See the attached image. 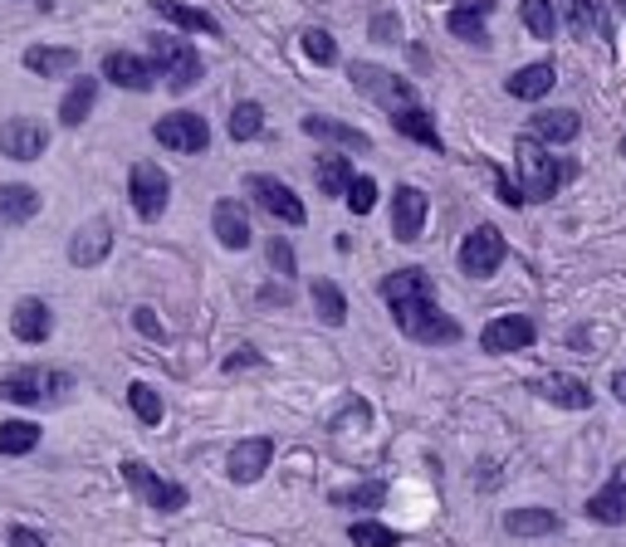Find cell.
Segmentation results:
<instances>
[{
    "label": "cell",
    "instance_id": "obj_13",
    "mask_svg": "<svg viewBox=\"0 0 626 547\" xmlns=\"http://www.w3.org/2000/svg\"><path fill=\"white\" fill-rule=\"evenodd\" d=\"M108 254H113V225H108V215H93V220H84L74 230V240H68V264H74V269H98Z\"/></svg>",
    "mask_w": 626,
    "mask_h": 547
},
{
    "label": "cell",
    "instance_id": "obj_18",
    "mask_svg": "<svg viewBox=\"0 0 626 547\" xmlns=\"http://www.w3.org/2000/svg\"><path fill=\"white\" fill-rule=\"evenodd\" d=\"M10 332H15V342H25V347L49 342V332H54V313H49V303L45 298H20L15 313H10Z\"/></svg>",
    "mask_w": 626,
    "mask_h": 547
},
{
    "label": "cell",
    "instance_id": "obj_3",
    "mask_svg": "<svg viewBox=\"0 0 626 547\" xmlns=\"http://www.w3.org/2000/svg\"><path fill=\"white\" fill-rule=\"evenodd\" d=\"M68 386H74V377L59 367H15L0 377V400H10V406H59Z\"/></svg>",
    "mask_w": 626,
    "mask_h": 547
},
{
    "label": "cell",
    "instance_id": "obj_29",
    "mask_svg": "<svg viewBox=\"0 0 626 547\" xmlns=\"http://www.w3.org/2000/svg\"><path fill=\"white\" fill-rule=\"evenodd\" d=\"M152 10H156L162 20H172L176 29H191V35H221V25H215L205 10L181 5V0H152Z\"/></svg>",
    "mask_w": 626,
    "mask_h": 547
},
{
    "label": "cell",
    "instance_id": "obj_46",
    "mask_svg": "<svg viewBox=\"0 0 626 547\" xmlns=\"http://www.w3.org/2000/svg\"><path fill=\"white\" fill-rule=\"evenodd\" d=\"M494 186H499V201H504V205H524V191H518L504 171H494Z\"/></svg>",
    "mask_w": 626,
    "mask_h": 547
},
{
    "label": "cell",
    "instance_id": "obj_45",
    "mask_svg": "<svg viewBox=\"0 0 626 547\" xmlns=\"http://www.w3.org/2000/svg\"><path fill=\"white\" fill-rule=\"evenodd\" d=\"M5 543H10V547H49V543H45V533H35V527H25V523L10 527Z\"/></svg>",
    "mask_w": 626,
    "mask_h": 547
},
{
    "label": "cell",
    "instance_id": "obj_25",
    "mask_svg": "<svg viewBox=\"0 0 626 547\" xmlns=\"http://www.w3.org/2000/svg\"><path fill=\"white\" fill-rule=\"evenodd\" d=\"M558 84V68L548 64H524V68H514V74L504 78V88H509V98H524V103H534V98H543L548 88Z\"/></svg>",
    "mask_w": 626,
    "mask_h": 547
},
{
    "label": "cell",
    "instance_id": "obj_49",
    "mask_svg": "<svg viewBox=\"0 0 626 547\" xmlns=\"http://www.w3.org/2000/svg\"><path fill=\"white\" fill-rule=\"evenodd\" d=\"M612 396L626 406V371H616V377H612Z\"/></svg>",
    "mask_w": 626,
    "mask_h": 547
},
{
    "label": "cell",
    "instance_id": "obj_8",
    "mask_svg": "<svg viewBox=\"0 0 626 547\" xmlns=\"http://www.w3.org/2000/svg\"><path fill=\"white\" fill-rule=\"evenodd\" d=\"M504 254H509L504 234H499L494 225H475V230L460 240V274H465V279H489V274H499Z\"/></svg>",
    "mask_w": 626,
    "mask_h": 547
},
{
    "label": "cell",
    "instance_id": "obj_36",
    "mask_svg": "<svg viewBox=\"0 0 626 547\" xmlns=\"http://www.w3.org/2000/svg\"><path fill=\"white\" fill-rule=\"evenodd\" d=\"M352 547H401V533L387 523H377V518H358V523L348 527Z\"/></svg>",
    "mask_w": 626,
    "mask_h": 547
},
{
    "label": "cell",
    "instance_id": "obj_6",
    "mask_svg": "<svg viewBox=\"0 0 626 547\" xmlns=\"http://www.w3.org/2000/svg\"><path fill=\"white\" fill-rule=\"evenodd\" d=\"M348 78H352V88H358V93H367L372 103H381L387 113H401V107L416 103V88H411L401 74H391V68H377V64H352V68H348Z\"/></svg>",
    "mask_w": 626,
    "mask_h": 547
},
{
    "label": "cell",
    "instance_id": "obj_4",
    "mask_svg": "<svg viewBox=\"0 0 626 547\" xmlns=\"http://www.w3.org/2000/svg\"><path fill=\"white\" fill-rule=\"evenodd\" d=\"M152 68H156V78H166L172 93H186V88L201 84V54H196V44H186V39H176V35L152 39Z\"/></svg>",
    "mask_w": 626,
    "mask_h": 547
},
{
    "label": "cell",
    "instance_id": "obj_11",
    "mask_svg": "<svg viewBox=\"0 0 626 547\" xmlns=\"http://www.w3.org/2000/svg\"><path fill=\"white\" fill-rule=\"evenodd\" d=\"M152 137H156V147H166V152H205V147H211V127H205L201 113H166V117H156Z\"/></svg>",
    "mask_w": 626,
    "mask_h": 547
},
{
    "label": "cell",
    "instance_id": "obj_5",
    "mask_svg": "<svg viewBox=\"0 0 626 547\" xmlns=\"http://www.w3.org/2000/svg\"><path fill=\"white\" fill-rule=\"evenodd\" d=\"M117 469H123L127 488L142 498V508H156V513H181L186 508V488L172 484V479H162L156 469H147L142 459H123Z\"/></svg>",
    "mask_w": 626,
    "mask_h": 547
},
{
    "label": "cell",
    "instance_id": "obj_10",
    "mask_svg": "<svg viewBox=\"0 0 626 547\" xmlns=\"http://www.w3.org/2000/svg\"><path fill=\"white\" fill-rule=\"evenodd\" d=\"M0 152H5L10 162H39V156L49 152V127L25 113L5 117V123H0Z\"/></svg>",
    "mask_w": 626,
    "mask_h": 547
},
{
    "label": "cell",
    "instance_id": "obj_23",
    "mask_svg": "<svg viewBox=\"0 0 626 547\" xmlns=\"http://www.w3.org/2000/svg\"><path fill=\"white\" fill-rule=\"evenodd\" d=\"M299 127H303L309 137H323V142L348 147V152H372V137H367V132H358V127L338 123V117H328V113H309Z\"/></svg>",
    "mask_w": 626,
    "mask_h": 547
},
{
    "label": "cell",
    "instance_id": "obj_16",
    "mask_svg": "<svg viewBox=\"0 0 626 547\" xmlns=\"http://www.w3.org/2000/svg\"><path fill=\"white\" fill-rule=\"evenodd\" d=\"M103 78L117 88H127V93H147V88L156 84V68L152 59L142 54H127V49H108L103 54Z\"/></svg>",
    "mask_w": 626,
    "mask_h": 547
},
{
    "label": "cell",
    "instance_id": "obj_14",
    "mask_svg": "<svg viewBox=\"0 0 626 547\" xmlns=\"http://www.w3.org/2000/svg\"><path fill=\"white\" fill-rule=\"evenodd\" d=\"M426 215H430L426 191H416V186H397V191H391V234H397L401 244H416L421 240V230H426Z\"/></svg>",
    "mask_w": 626,
    "mask_h": 547
},
{
    "label": "cell",
    "instance_id": "obj_47",
    "mask_svg": "<svg viewBox=\"0 0 626 547\" xmlns=\"http://www.w3.org/2000/svg\"><path fill=\"white\" fill-rule=\"evenodd\" d=\"M235 367H260V352H254V347H240L235 357H225V371H235Z\"/></svg>",
    "mask_w": 626,
    "mask_h": 547
},
{
    "label": "cell",
    "instance_id": "obj_43",
    "mask_svg": "<svg viewBox=\"0 0 626 547\" xmlns=\"http://www.w3.org/2000/svg\"><path fill=\"white\" fill-rule=\"evenodd\" d=\"M567 25H573V35H587L592 29V0H567Z\"/></svg>",
    "mask_w": 626,
    "mask_h": 547
},
{
    "label": "cell",
    "instance_id": "obj_28",
    "mask_svg": "<svg viewBox=\"0 0 626 547\" xmlns=\"http://www.w3.org/2000/svg\"><path fill=\"white\" fill-rule=\"evenodd\" d=\"M391 127H397L401 137H411V142L430 147V152H446V142H440L436 123H430V113H426L421 103H411V107H401V113H391Z\"/></svg>",
    "mask_w": 626,
    "mask_h": 547
},
{
    "label": "cell",
    "instance_id": "obj_50",
    "mask_svg": "<svg viewBox=\"0 0 626 547\" xmlns=\"http://www.w3.org/2000/svg\"><path fill=\"white\" fill-rule=\"evenodd\" d=\"M622 156H626V137H622Z\"/></svg>",
    "mask_w": 626,
    "mask_h": 547
},
{
    "label": "cell",
    "instance_id": "obj_39",
    "mask_svg": "<svg viewBox=\"0 0 626 547\" xmlns=\"http://www.w3.org/2000/svg\"><path fill=\"white\" fill-rule=\"evenodd\" d=\"M299 49H303V59H309V64H318V68H328V64H338V44H333V35L328 29H303L299 35Z\"/></svg>",
    "mask_w": 626,
    "mask_h": 547
},
{
    "label": "cell",
    "instance_id": "obj_31",
    "mask_svg": "<svg viewBox=\"0 0 626 547\" xmlns=\"http://www.w3.org/2000/svg\"><path fill=\"white\" fill-rule=\"evenodd\" d=\"M504 527L514 537H543V533H558V513L553 508H509Z\"/></svg>",
    "mask_w": 626,
    "mask_h": 547
},
{
    "label": "cell",
    "instance_id": "obj_21",
    "mask_svg": "<svg viewBox=\"0 0 626 547\" xmlns=\"http://www.w3.org/2000/svg\"><path fill=\"white\" fill-rule=\"evenodd\" d=\"M577 132H583V117H577L573 107H548V113L528 117V137L543 147H563V142H573Z\"/></svg>",
    "mask_w": 626,
    "mask_h": 547
},
{
    "label": "cell",
    "instance_id": "obj_32",
    "mask_svg": "<svg viewBox=\"0 0 626 547\" xmlns=\"http://www.w3.org/2000/svg\"><path fill=\"white\" fill-rule=\"evenodd\" d=\"M309 298H313V313H318L328 328H342V322H348V298H342V289L333 279H313Z\"/></svg>",
    "mask_w": 626,
    "mask_h": 547
},
{
    "label": "cell",
    "instance_id": "obj_42",
    "mask_svg": "<svg viewBox=\"0 0 626 547\" xmlns=\"http://www.w3.org/2000/svg\"><path fill=\"white\" fill-rule=\"evenodd\" d=\"M270 269L279 274V279H289V274H293V250H289L284 234H274V240H270Z\"/></svg>",
    "mask_w": 626,
    "mask_h": 547
},
{
    "label": "cell",
    "instance_id": "obj_9",
    "mask_svg": "<svg viewBox=\"0 0 626 547\" xmlns=\"http://www.w3.org/2000/svg\"><path fill=\"white\" fill-rule=\"evenodd\" d=\"M245 195H250L254 205H260L270 220H279V225H303L309 220V211H303V201L289 191L284 181H274V176H264V171H254L250 181H245Z\"/></svg>",
    "mask_w": 626,
    "mask_h": 547
},
{
    "label": "cell",
    "instance_id": "obj_27",
    "mask_svg": "<svg viewBox=\"0 0 626 547\" xmlns=\"http://www.w3.org/2000/svg\"><path fill=\"white\" fill-rule=\"evenodd\" d=\"M313 186H318V195H328V201L348 195V186H352V156H338V152L318 156V162H313Z\"/></svg>",
    "mask_w": 626,
    "mask_h": 547
},
{
    "label": "cell",
    "instance_id": "obj_33",
    "mask_svg": "<svg viewBox=\"0 0 626 547\" xmlns=\"http://www.w3.org/2000/svg\"><path fill=\"white\" fill-rule=\"evenodd\" d=\"M35 445H39V425H35V420H5V425H0V455H5V459L29 455Z\"/></svg>",
    "mask_w": 626,
    "mask_h": 547
},
{
    "label": "cell",
    "instance_id": "obj_40",
    "mask_svg": "<svg viewBox=\"0 0 626 547\" xmlns=\"http://www.w3.org/2000/svg\"><path fill=\"white\" fill-rule=\"evenodd\" d=\"M342 201L352 205V215H372V205H377V181H372V176H352Z\"/></svg>",
    "mask_w": 626,
    "mask_h": 547
},
{
    "label": "cell",
    "instance_id": "obj_37",
    "mask_svg": "<svg viewBox=\"0 0 626 547\" xmlns=\"http://www.w3.org/2000/svg\"><path fill=\"white\" fill-rule=\"evenodd\" d=\"M127 406H133V416L142 420V425H162V416H166L162 396H156L147 381H133V386H127Z\"/></svg>",
    "mask_w": 626,
    "mask_h": 547
},
{
    "label": "cell",
    "instance_id": "obj_15",
    "mask_svg": "<svg viewBox=\"0 0 626 547\" xmlns=\"http://www.w3.org/2000/svg\"><path fill=\"white\" fill-rule=\"evenodd\" d=\"M270 459H274V440L270 435L235 440V449L225 455V474H230L235 484H260L264 469H270Z\"/></svg>",
    "mask_w": 626,
    "mask_h": 547
},
{
    "label": "cell",
    "instance_id": "obj_26",
    "mask_svg": "<svg viewBox=\"0 0 626 547\" xmlns=\"http://www.w3.org/2000/svg\"><path fill=\"white\" fill-rule=\"evenodd\" d=\"M489 10H494V0H465V5H455L446 15L450 35L470 39V44H489V35H485V15H489Z\"/></svg>",
    "mask_w": 626,
    "mask_h": 547
},
{
    "label": "cell",
    "instance_id": "obj_20",
    "mask_svg": "<svg viewBox=\"0 0 626 547\" xmlns=\"http://www.w3.org/2000/svg\"><path fill=\"white\" fill-rule=\"evenodd\" d=\"M211 230H215V240H221L225 250H250V240H254L250 215H245V205H240V201H215V211H211Z\"/></svg>",
    "mask_w": 626,
    "mask_h": 547
},
{
    "label": "cell",
    "instance_id": "obj_17",
    "mask_svg": "<svg viewBox=\"0 0 626 547\" xmlns=\"http://www.w3.org/2000/svg\"><path fill=\"white\" fill-rule=\"evenodd\" d=\"M528 391L543 400H553V406H567V410H587L592 406V386H587L583 377H567V371H548V377L528 381Z\"/></svg>",
    "mask_w": 626,
    "mask_h": 547
},
{
    "label": "cell",
    "instance_id": "obj_2",
    "mask_svg": "<svg viewBox=\"0 0 626 547\" xmlns=\"http://www.w3.org/2000/svg\"><path fill=\"white\" fill-rule=\"evenodd\" d=\"M514 156H518V191H524V201H553L558 186L577 176V162L548 156V147L534 142L528 132L514 142Z\"/></svg>",
    "mask_w": 626,
    "mask_h": 547
},
{
    "label": "cell",
    "instance_id": "obj_19",
    "mask_svg": "<svg viewBox=\"0 0 626 547\" xmlns=\"http://www.w3.org/2000/svg\"><path fill=\"white\" fill-rule=\"evenodd\" d=\"M587 518H592V523H606V527L626 523V459L612 469V479L587 498Z\"/></svg>",
    "mask_w": 626,
    "mask_h": 547
},
{
    "label": "cell",
    "instance_id": "obj_41",
    "mask_svg": "<svg viewBox=\"0 0 626 547\" xmlns=\"http://www.w3.org/2000/svg\"><path fill=\"white\" fill-rule=\"evenodd\" d=\"M367 35L377 39V44H391V39H401V15H397V10H377V15L367 20Z\"/></svg>",
    "mask_w": 626,
    "mask_h": 547
},
{
    "label": "cell",
    "instance_id": "obj_35",
    "mask_svg": "<svg viewBox=\"0 0 626 547\" xmlns=\"http://www.w3.org/2000/svg\"><path fill=\"white\" fill-rule=\"evenodd\" d=\"M225 127H230V142H250V137L264 132V107L245 98V103L230 107V123H225Z\"/></svg>",
    "mask_w": 626,
    "mask_h": 547
},
{
    "label": "cell",
    "instance_id": "obj_48",
    "mask_svg": "<svg viewBox=\"0 0 626 547\" xmlns=\"http://www.w3.org/2000/svg\"><path fill=\"white\" fill-rule=\"evenodd\" d=\"M260 303H279L284 308V303H289V289H260Z\"/></svg>",
    "mask_w": 626,
    "mask_h": 547
},
{
    "label": "cell",
    "instance_id": "obj_30",
    "mask_svg": "<svg viewBox=\"0 0 626 547\" xmlns=\"http://www.w3.org/2000/svg\"><path fill=\"white\" fill-rule=\"evenodd\" d=\"M93 103H98V78H84L78 74V84L64 93V103H59V123L64 127H78V123H88V113H93Z\"/></svg>",
    "mask_w": 626,
    "mask_h": 547
},
{
    "label": "cell",
    "instance_id": "obj_51",
    "mask_svg": "<svg viewBox=\"0 0 626 547\" xmlns=\"http://www.w3.org/2000/svg\"><path fill=\"white\" fill-rule=\"evenodd\" d=\"M622 10H626V0H622Z\"/></svg>",
    "mask_w": 626,
    "mask_h": 547
},
{
    "label": "cell",
    "instance_id": "obj_38",
    "mask_svg": "<svg viewBox=\"0 0 626 547\" xmlns=\"http://www.w3.org/2000/svg\"><path fill=\"white\" fill-rule=\"evenodd\" d=\"M333 504H338V508H381V504H387V484H381V479H367V484L338 488Z\"/></svg>",
    "mask_w": 626,
    "mask_h": 547
},
{
    "label": "cell",
    "instance_id": "obj_7",
    "mask_svg": "<svg viewBox=\"0 0 626 547\" xmlns=\"http://www.w3.org/2000/svg\"><path fill=\"white\" fill-rule=\"evenodd\" d=\"M127 195H133V211L142 215V220H162L166 205H172V176L156 162H137L133 171H127Z\"/></svg>",
    "mask_w": 626,
    "mask_h": 547
},
{
    "label": "cell",
    "instance_id": "obj_24",
    "mask_svg": "<svg viewBox=\"0 0 626 547\" xmlns=\"http://www.w3.org/2000/svg\"><path fill=\"white\" fill-rule=\"evenodd\" d=\"M25 68L39 78H68V74H78V49L35 44V49H25Z\"/></svg>",
    "mask_w": 626,
    "mask_h": 547
},
{
    "label": "cell",
    "instance_id": "obj_12",
    "mask_svg": "<svg viewBox=\"0 0 626 547\" xmlns=\"http://www.w3.org/2000/svg\"><path fill=\"white\" fill-rule=\"evenodd\" d=\"M534 338H538V328H534V318H528V313H504V318L485 322V332H479V347H485L489 357H509V352L534 347Z\"/></svg>",
    "mask_w": 626,
    "mask_h": 547
},
{
    "label": "cell",
    "instance_id": "obj_34",
    "mask_svg": "<svg viewBox=\"0 0 626 547\" xmlns=\"http://www.w3.org/2000/svg\"><path fill=\"white\" fill-rule=\"evenodd\" d=\"M518 20L528 25V35H534V39H553V35H558V10H553V0H524V5H518Z\"/></svg>",
    "mask_w": 626,
    "mask_h": 547
},
{
    "label": "cell",
    "instance_id": "obj_1",
    "mask_svg": "<svg viewBox=\"0 0 626 547\" xmlns=\"http://www.w3.org/2000/svg\"><path fill=\"white\" fill-rule=\"evenodd\" d=\"M381 298H387L397 328L421 347H450L460 342V322L436 308V283L426 269H397L381 279Z\"/></svg>",
    "mask_w": 626,
    "mask_h": 547
},
{
    "label": "cell",
    "instance_id": "obj_22",
    "mask_svg": "<svg viewBox=\"0 0 626 547\" xmlns=\"http://www.w3.org/2000/svg\"><path fill=\"white\" fill-rule=\"evenodd\" d=\"M39 215V191L25 181H5L0 186V230H15V225L35 220Z\"/></svg>",
    "mask_w": 626,
    "mask_h": 547
},
{
    "label": "cell",
    "instance_id": "obj_44",
    "mask_svg": "<svg viewBox=\"0 0 626 547\" xmlns=\"http://www.w3.org/2000/svg\"><path fill=\"white\" fill-rule=\"evenodd\" d=\"M133 328H137V332H142V338H156V342H162V338H166L162 318H156V313H152V308H133Z\"/></svg>",
    "mask_w": 626,
    "mask_h": 547
}]
</instances>
